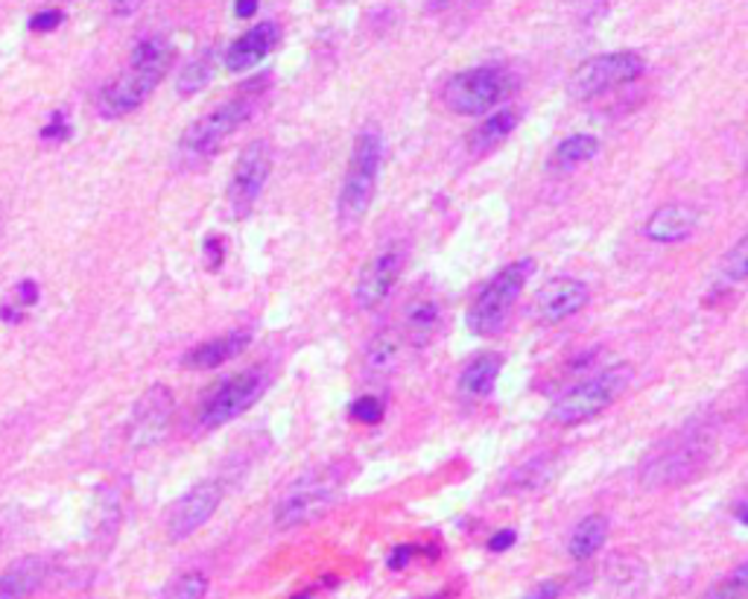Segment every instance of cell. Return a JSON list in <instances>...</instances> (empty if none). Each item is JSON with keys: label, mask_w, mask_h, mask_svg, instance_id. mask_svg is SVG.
Segmentation results:
<instances>
[{"label": "cell", "mask_w": 748, "mask_h": 599, "mask_svg": "<svg viewBox=\"0 0 748 599\" xmlns=\"http://www.w3.org/2000/svg\"><path fill=\"white\" fill-rule=\"evenodd\" d=\"M716 427L708 418L699 421H687L678 427L676 433H669L664 442H657L640 463L638 480L647 491H666L687 486V482L699 480L708 465L716 456Z\"/></svg>", "instance_id": "cell-1"}, {"label": "cell", "mask_w": 748, "mask_h": 599, "mask_svg": "<svg viewBox=\"0 0 748 599\" xmlns=\"http://www.w3.org/2000/svg\"><path fill=\"white\" fill-rule=\"evenodd\" d=\"M173 45L165 36H146L132 47L126 68L106 85L97 97L100 118L118 120L137 111L149 100L173 64Z\"/></svg>", "instance_id": "cell-2"}, {"label": "cell", "mask_w": 748, "mask_h": 599, "mask_svg": "<svg viewBox=\"0 0 748 599\" xmlns=\"http://www.w3.org/2000/svg\"><path fill=\"white\" fill-rule=\"evenodd\" d=\"M264 88L266 80L261 85H257V80L249 82L234 97L219 103L217 109L205 111L202 118L193 120L191 127L182 132V137H179V144H176V161L182 164V167H196V164L208 161L210 155H217L222 149V144L234 132H240V127L255 115L257 97H261Z\"/></svg>", "instance_id": "cell-3"}, {"label": "cell", "mask_w": 748, "mask_h": 599, "mask_svg": "<svg viewBox=\"0 0 748 599\" xmlns=\"http://www.w3.org/2000/svg\"><path fill=\"white\" fill-rule=\"evenodd\" d=\"M381 167H384V135L377 127H369L354 137L346 179H342L337 196V223L342 235L357 231L369 217L377 182H381Z\"/></svg>", "instance_id": "cell-4"}, {"label": "cell", "mask_w": 748, "mask_h": 599, "mask_svg": "<svg viewBox=\"0 0 748 599\" xmlns=\"http://www.w3.org/2000/svg\"><path fill=\"white\" fill-rule=\"evenodd\" d=\"M631 381H635V369L629 363L608 366L562 392L550 407V421L558 427H579L584 421H593L626 395Z\"/></svg>", "instance_id": "cell-5"}, {"label": "cell", "mask_w": 748, "mask_h": 599, "mask_svg": "<svg viewBox=\"0 0 748 599\" xmlns=\"http://www.w3.org/2000/svg\"><path fill=\"white\" fill-rule=\"evenodd\" d=\"M342 482H346V471L339 465H325V468H313V471L302 474L275 503V527L295 529L322 518L337 503Z\"/></svg>", "instance_id": "cell-6"}, {"label": "cell", "mask_w": 748, "mask_h": 599, "mask_svg": "<svg viewBox=\"0 0 748 599\" xmlns=\"http://www.w3.org/2000/svg\"><path fill=\"white\" fill-rule=\"evenodd\" d=\"M511 73L503 64H476L468 71L454 73L442 88V103L459 118L492 115L511 94Z\"/></svg>", "instance_id": "cell-7"}, {"label": "cell", "mask_w": 748, "mask_h": 599, "mask_svg": "<svg viewBox=\"0 0 748 599\" xmlns=\"http://www.w3.org/2000/svg\"><path fill=\"white\" fill-rule=\"evenodd\" d=\"M532 275L530 257H520L515 264L503 266L500 273L494 275L492 281L485 284L483 290L476 292L471 308L466 313V325L471 334L476 336H497L506 327L511 316L515 301L520 299V292L527 287V278Z\"/></svg>", "instance_id": "cell-8"}, {"label": "cell", "mask_w": 748, "mask_h": 599, "mask_svg": "<svg viewBox=\"0 0 748 599\" xmlns=\"http://www.w3.org/2000/svg\"><path fill=\"white\" fill-rule=\"evenodd\" d=\"M647 71V59L635 50H614V53H600L593 59H584L567 82V94L574 100H593L600 94L617 92L623 85L640 80Z\"/></svg>", "instance_id": "cell-9"}, {"label": "cell", "mask_w": 748, "mask_h": 599, "mask_svg": "<svg viewBox=\"0 0 748 599\" xmlns=\"http://www.w3.org/2000/svg\"><path fill=\"white\" fill-rule=\"evenodd\" d=\"M266 390H269L266 369H246V372L231 374L202 398L200 424L205 430H217V427L229 424V421L243 416L252 404L264 398Z\"/></svg>", "instance_id": "cell-10"}, {"label": "cell", "mask_w": 748, "mask_h": 599, "mask_svg": "<svg viewBox=\"0 0 748 599\" xmlns=\"http://www.w3.org/2000/svg\"><path fill=\"white\" fill-rule=\"evenodd\" d=\"M176 418V395L170 386H149V390L137 398L132 418H129V433L126 445L132 451H146L156 447L161 439L170 433Z\"/></svg>", "instance_id": "cell-11"}, {"label": "cell", "mask_w": 748, "mask_h": 599, "mask_svg": "<svg viewBox=\"0 0 748 599\" xmlns=\"http://www.w3.org/2000/svg\"><path fill=\"white\" fill-rule=\"evenodd\" d=\"M273 173V149L266 141H252L238 155L234 173L229 179V208L234 217H249L255 202L261 200L266 182Z\"/></svg>", "instance_id": "cell-12"}, {"label": "cell", "mask_w": 748, "mask_h": 599, "mask_svg": "<svg viewBox=\"0 0 748 599\" xmlns=\"http://www.w3.org/2000/svg\"><path fill=\"white\" fill-rule=\"evenodd\" d=\"M403 264H407V252L398 243L377 249L365 261L354 287V301L360 304V310H377L389 301V296L395 292V284L401 281Z\"/></svg>", "instance_id": "cell-13"}, {"label": "cell", "mask_w": 748, "mask_h": 599, "mask_svg": "<svg viewBox=\"0 0 748 599\" xmlns=\"http://www.w3.org/2000/svg\"><path fill=\"white\" fill-rule=\"evenodd\" d=\"M219 503H222V482L202 480L196 482L188 494L176 500L170 515H167V538L170 541H184V538L196 536L214 515H217Z\"/></svg>", "instance_id": "cell-14"}, {"label": "cell", "mask_w": 748, "mask_h": 599, "mask_svg": "<svg viewBox=\"0 0 748 599\" xmlns=\"http://www.w3.org/2000/svg\"><path fill=\"white\" fill-rule=\"evenodd\" d=\"M588 301H591V290H588L584 281H579V278H553L535 296V313H539L541 322L558 325V322H565V319L576 316L579 310L588 308Z\"/></svg>", "instance_id": "cell-15"}, {"label": "cell", "mask_w": 748, "mask_h": 599, "mask_svg": "<svg viewBox=\"0 0 748 599\" xmlns=\"http://www.w3.org/2000/svg\"><path fill=\"white\" fill-rule=\"evenodd\" d=\"M699 223H702V214H699L696 205H690V202H669V205H661V208L649 214V219L643 223V237L657 245L685 243V240L693 237Z\"/></svg>", "instance_id": "cell-16"}, {"label": "cell", "mask_w": 748, "mask_h": 599, "mask_svg": "<svg viewBox=\"0 0 748 599\" xmlns=\"http://www.w3.org/2000/svg\"><path fill=\"white\" fill-rule=\"evenodd\" d=\"M278 41H281V29H278V24H275V21H261L257 27L246 29L243 36L231 41L222 62H226V68H229L231 73H246L264 62L266 56L273 53Z\"/></svg>", "instance_id": "cell-17"}, {"label": "cell", "mask_w": 748, "mask_h": 599, "mask_svg": "<svg viewBox=\"0 0 748 599\" xmlns=\"http://www.w3.org/2000/svg\"><path fill=\"white\" fill-rule=\"evenodd\" d=\"M249 346H252V334L249 331H231V334H222L217 339H208V343L191 348L182 357V366L191 369V372H210L217 366L229 363L231 357L243 355Z\"/></svg>", "instance_id": "cell-18"}, {"label": "cell", "mask_w": 748, "mask_h": 599, "mask_svg": "<svg viewBox=\"0 0 748 599\" xmlns=\"http://www.w3.org/2000/svg\"><path fill=\"white\" fill-rule=\"evenodd\" d=\"M47 579V562L24 555L0 573V599H29Z\"/></svg>", "instance_id": "cell-19"}, {"label": "cell", "mask_w": 748, "mask_h": 599, "mask_svg": "<svg viewBox=\"0 0 748 599\" xmlns=\"http://www.w3.org/2000/svg\"><path fill=\"white\" fill-rule=\"evenodd\" d=\"M503 357L485 351L476 355L474 360H468V366L459 372V395L462 400H480L485 395H492L494 383L500 378Z\"/></svg>", "instance_id": "cell-20"}, {"label": "cell", "mask_w": 748, "mask_h": 599, "mask_svg": "<svg viewBox=\"0 0 748 599\" xmlns=\"http://www.w3.org/2000/svg\"><path fill=\"white\" fill-rule=\"evenodd\" d=\"M442 327V304L430 296H421L407 308V319H403V336L407 343L415 348L433 343V336Z\"/></svg>", "instance_id": "cell-21"}, {"label": "cell", "mask_w": 748, "mask_h": 599, "mask_svg": "<svg viewBox=\"0 0 748 599\" xmlns=\"http://www.w3.org/2000/svg\"><path fill=\"white\" fill-rule=\"evenodd\" d=\"M398 351H401V336L393 327H384L372 336V343L365 346L363 366L365 374L372 378H386V374L395 372L398 366Z\"/></svg>", "instance_id": "cell-22"}, {"label": "cell", "mask_w": 748, "mask_h": 599, "mask_svg": "<svg viewBox=\"0 0 748 599\" xmlns=\"http://www.w3.org/2000/svg\"><path fill=\"white\" fill-rule=\"evenodd\" d=\"M600 153V137L593 135H570L553 149L547 167L556 173H570L579 164H588Z\"/></svg>", "instance_id": "cell-23"}, {"label": "cell", "mask_w": 748, "mask_h": 599, "mask_svg": "<svg viewBox=\"0 0 748 599\" xmlns=\"http://www.w3.org/2000/svg\"><path fill=\"white\" fill-rule=\"evenodd\" d=\"M605 538H608V518H605V515H588V518H582L576 524L574 536L567 541V553H570V559H576V562H584V559H591L593 553H600V547L605 544Z\"/></svg>", "instance_id": "cell-24"}, {"label": "cell", "mask_w": 748, "mask_h": 599, "mask_svg": "<svg viewBox=\"0 0 748 599\" xmlns=\"http://www.w3.org/2000/svg\"><path fill=\"white\" fill-rule=\"evenodd\" d=\"M515 127H518V111L515 109L492 111V115H488V118H485L483 123L471 132V146H474L476 153H488V149H494V146H500L503 141L515 132Z\"/></svg>", "instance_id": "cell-25"}, {"label": "cell", "mask_w": 748, "mask_h": 599, "mask_svg": "<svg viewBox=\"0 0 748 599\" xmlns=\"http://www.w3.org/2000/svg\"><path fill=\"white\" fill-rule=\"evenodd\" d=\"M217 50L214 47H205L200 56H193L191 62L184 64L182 76L176 82V92L182 97H191V94H200L205 85H210L214 73H217Z\"/></svg>", "instance_id": "cell-26"}, {"label": "cell", "mask_w": 748, "mask_h": 599, "mask_svg": "<svg viewBox=\"0 0 748 599\" xmlns=\"http://www.w3.org/2000/svg\"><path fill=\"white\" fill-rule=\"evenodd\" d=\"M550 480H553V459H532L520 471H515L509 489L520 491V494H532V491L544 489Z\"/></svg>", "instance_id": "cell-27"}, {"label": "cell", "mask_w": 748, "mask_h": 599, "mask_svg": "<svg viewBox=\"0 0 748 599\" xmlns=\"http://www.w3.org/2000/svg\"><path fill=\"white\" fill-rule=\"evenodd\" d=\"M720 278L728 287H743L748 278V237H739L737 243L731 245L728 252H725V257H722L720 264Z\"/></svg>", "instance_id": "cell-28"}, {"label": "cell", "mask_w": 748, "mask_h": 599, "mask_svg": "<svg viewBox=\"0 0 748 599\" xmlns=\"http://www.w3.org/2000/svg\"><path fill=\"white\" fill-rule=\"evenodd\" d=\"M748 590V564H737L728 576H722L704 590L702 599H746Z\"/></svg>", "instance_id": "cell-29"}, {"label": "cell", "mask_w": 748, "mask_h": 599, "mask_svg": "<svg viewBox=\"0 0 748 599\" xmlns=\"http://www.w3.org/2000/svg\"><path fill=\"white\" fill-rule=\"evenodd\" d=\"M208 597V576L200 571H191L179 576V579L165 590L161 599H205Z\"/></svg>", "instance_id": "cell-30"}, {"label": "cell", "mask_w": 748, "mask_h": 599, "mask_svg": "<svg viewBox=\"0 0 748 599\" xmlns=\"http://www.w3.org/2000/svg\"><path fill=\"white\" fill-rule=\"evenodd\" d=\"M351 418L360 421V424H381L384 421V400L374 398V395H363L351 404Z\"/></svg>", "instance_id": "cell-31"}, {"label": "cell", "mask_w": 748, "mask_h": 599, "mask_svg": "<svg viewBox=\"0 0 748 599\" xmlns=\"http://www.w3.org/2000/svg\"><path fill=\"white\" fill-rule=\"evenodd\" d=\"M59 24H62V12L59 10H45L29 19V27L36 29V33H50V29H56Z\"/></svg>", "instance_id": "cell-32"}, {"label": "cell", "mask_w": 748, "mask_h": 599, "mask_svg": "<svg viewBox=\"0 0 748 599\" xmlns=\"http://www.w3.org/2000/svg\"><path fill=\"white\" fill-rule=\"evenodd\" d=\"M558 594H562V582L547 579V582H539L530 594H523L520 599H558Z\"/></svg>", "instance_id": "cell-33"}, {"label": "cell", "mask_w": 748, "mask_h": 599, "mask_svg": "<svg viewBox=\"0 0 748 599\" xmlns=\"http://www.w3.org/2000/svg\"><path fill=\"white\" fill-rule=\"evenodd\" d=\"M515 541H518V532H515V529H500V532H494V536L488 538V550H492V553H506Z\"/></svg>", "instance_id": "cell-34"}, {"label": "cell", "mask_w": 748, "mask_h": 599, "mask_svg": "<svg viewBox=\"0 0 748 599\" xmlns=\"http://www.w3.org/2000/svg\"><path fill=\"white\" fill-rule=\"evenodd\" d=\"M205 257H208V269H217L222 264V243H219V237H208L205 240Z\"/></svg>", "instance_id": "cell-35"}, {"label": "cell", "mask_w": 748, "mask_h": 599, "mask_svg": "<svg viewBox=\"0 0 748 599\" xmlns=\"http://www.w3.org/2000/svg\"><path fill=\"white\" fill-rule=\"evenodd\" d=\"M412 555H415V547L401 544L393 555H389V567H393V571H401V567H407V564H410Z\"/></svg>", "instance_id": "cell-36"}, {"label": "cell", "mask_w": 748, "mask_h": 599, "mask_svg": "<svg viewBox=\"0 0 748 599\" xmlns=\"http://www.w3.org/2000/svg\"><path fill=\"white\" fill-rule=\"evenodd\" d=\"M68 135H71V127H68L62 118H56L50 127L41 129V137H45V141H53V137L56 141H64Z\"/></svg>", "instance_id": "cell-37"}, {"label": "cell", "mask_w": 748, "mask_h": 599, "mask_svg": "<svg viewBox=\"0 0 748 599\" xmlns=\"http://www.w3.org/2000/svg\"><path fill=\"white\" fill-rule=\"evenodd\" d=\"M15 292H19V299L24 308H29V304H36L38 301V287L33 281H21L19 287H15Z\"/></svg>", "instance_id": "cell-38"}, {"label": "cell", "mask_w": 748, "mask_h": 599, "mask_svg": "<svg viewBox=\"0 0 748 599\" xmlns=\"http://www.w3.org/2000/svg\"><path fill=\"white\" fill-rule=\"evenodd\" d=\"M261 7V0H234V15L238 19H252Z\"/></svg>", "instance_id": "cell-39"}, {"label": "cell", "mask_w": 748, "mask_h": 599, "mask_svg": "<svg viewBox=\"0 0 748 599\" xmlns=\"http://www.w3.org/2000/svg\"><path fill=\"white\" fill-rule=\"evenodd\" d=\"M734 515H737V524H743V527H746V524H748V506H746V500H739L737 506H734Z\"/></svg>", "instance_id": "cell-40"}, {"label": "cell", "mask_w": 748, "mask_h": 599, "mask_svg": "<svg viewBox=\"0 0 748 599\" xmlns=\"http://www.w3.org/2000/svg\"><path fill=\"white\" fill-rule=\"evenodd\" d=\"M454 590H436V594H424V597H412V599H450Z\"/></svg>", "instance_id": "cell-41"}, {"label": "cell", "mask_w": 748, "mask_h": 599, "mask_svg": "<svg viewBox=\"0 0 748 599\" xmlns=\"http://www.w3.org/2000/svg\"><path fill=\"white\" fill-rule=\"evenodd\" d=\"M433 3V10H445V7H450L454 0H430Z\"/></svg>", "instance_id": "cell-42"}, {"label": "cell", "mask_w": 748, "mask_h": 599, "mask_svg": "<svg viewBox=\"0 0 748 599\" xmlns=\"http://www.w3.org/2000/svg\"><path fill=\"white\" fill-rule=\"evenodd\" d=\"M292 599H311V594H299V597H292Z\"/></svg>", "instance_id": "cell-43"}, {"label": "cell", "mask_w": 748, "mask_h": 599, "mask_svg": "<svg viewBox=\"0 0 748 599\" xmlns=\"http://www.w3.org/2000/svg\"><path fill=\"white\" fill-rule=\"evenodd\" d=\"M0 237H3V223H0Z\"/></svg>", "instance_id": "cell-44"}]
</instances>
